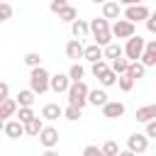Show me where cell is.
<instances>
[{
	"label": "cell",
	"mask_w": 156,
	"mask_h": 156,
	"mask_svg": "<svg viewBox=\"0 0 156 156\" xmlns=\"http://www.w3.org/2000/svg\"><path fill=\"white\" fill-rule=\"evenodd\" d=\"M146 29H149L151 34H156V15H149V17H146Z\"/></svg>",
	"instance_id": "cell-40"
},
{
	"label": "cell",
	"mask_w": 156,
	"mask_h": 156,
	"mask_svg": "<svg viewBox=\"0 0 156 156\" xmlns=\"http://www.w3.org/2000/svg\"><path fill=\"white\" fill-rule=\"evenodd\" d=\"M122 15V5L119 2H105L102 5V20H117Z\"/></svg>",
	"instance_id": "cell-15"
},
{
	"label": "cell",
	"mask_w": 156,
	"mask_h": 156,
	"mask_svg": "<svg viewBox=\"0 0 156 156\" xmlns=\"http://www.w3.org/2000/svg\"><path fill=\"white\" fill-rule=\"evenodd\" d=\"M102 58H110V61H115V58H122V46H119L117 41L107 44V46L102 49Z\"/></svg>",
	"instance_id": "cell-20"
},
{
	"label": "cell",
	"mask_w": 156,
	"mask_h": 156,
	"mask_svg": "<svg viewBox=\"0 0 156 156\" xmlns=\"http://www.w3.org/2000/svg\"><path fill=\"white\" fill-rule=\"evenodd\" d=\"M139 63H141L144 68L156 66V39H151V41L144 44V51H141V56H139Z\"/></svg>",
	"instance_id": "cell-8"
},
{
	"label": "cell",
	"mask_w": 156,
	"mask_h": 156,
	"mask_svg": "<svg viewBox=\"0 0 156 156\" xmlns=\"http://www.w3.org/2000/svg\"><path fill=\"white\" fill-rule=\"evenodd\" d=\"M88 102L95 105V107H102L107 102V93L102 88H95V90H88Z\"/></svg>",
	"instance_id": "cell-17"
},
{
	"label": "cell",
	"mask_w": 156,
	"mask_h": 156,
	"mask_svg": "<svg viewBox=\"0 0 156 156\" xmlns=\"http://www.w3.org/2000/svg\"><path fill=\"white\" fill-rule=\"evenodd\" d=\"M107 68H110V66H107L105 61H98V63H93V66H90V71H93V76H95V78H100Z\"/></svg>",
	"instance_id": "cell-34"
},
{
	"label": "cell",
	"mask_w": 156,
	"mask_h": 156,
	"mask_svg": "<svg viewBox=\"0 0 156 156\" xmlns=\"http://www.w3.org/2000/svg\"><path fill=\"white\" fill-rule=\"evenodd\" d=\"M66 5H68V2H66V0H54V2H51V5H49V10H51V12H56V15H58V12H61V10H63V7H66Z\"/></svg>",
	"instance_id": "cell-36"
},
{
	"label": "cell",
	"mask_w": 156,
	"mask_h": 156,
	"mask_svg": "<svg viewBox=\"0 0 156 156\" xmlns=\"http://www.w3.org/2000/svg\"><path fill=\"white\" fill-rule=\"evenodd\" d=\"M156 119V105H144L136 110V122L146 124V122H154Z\"/></svg>",
	"instance_id": "cell-13"
},
{
	"label": "cell",
	"mask_w": 156,
	"mask_h": 156,
	"mask_svg": "<svg viewBox=\"0 0 156 156\" xmlns=\"http://www.w3.org/2000/svg\"><path fill=\"white\" fill-rule=\"evenodd\" d=\"M83 156H102V151H100L98 146H93V144H90V146H85V149H83Z\"/></svg>",
	"instance_id": "cell-39"
},
{
	"label": "cell",
	"mask_w": 156,
	"mask_h": 156,
	"mask_svg": "<svg viewBox=\"0 0 156 156\" xmlns=\"http://www.w3.org/2000/svg\"><path fill=\"white\" fill-rule=\"evenodd\" d=\"M144 73H146V68H144L139 61H134V63H129V68H127V73H124V76H127V78H132V80L136 83L139 78H144Z\"/></svg>",
	"instance_id": "cell-21"
},
{
	"label": "cell",
	"mask_w": 156,
	"mask_h": 156,
	"mask_svg": "<svg viewBox=\"0 0 156 156\" xmlns=\"http://www.w3.org/2000/svg\"><path fill=\"white\" fill-rule=\"evenodd\" d=\"M68 85H71V80H68L66 73H56V76L49 78V90H54V93H66Z\"/></svg>",
	"instance_id": "cell-11"
},
{
	"label": "cell",
	"mask_w": 156,
	"mask_h": 156,
	"mask_svg": "<svg viewBox=\"0 0 156 156\" xmlns=\"http://www.w3.org/2000/svg\"><path fill=\"white\" fill-rule=\"evenodd\" d=\"M98 80H100V85H102V88H110V85H117V76H115V73H112L110 68H107V71H105V73H102V76H100Z\"/></svg>",
	"instance_id": "cell-31"
},
{
	"label": "cell",
	"mask_w": 156,
	"mask_h": 156,
	"mask_svg": "<svg viewBox=\"0 0 156 156\" xmlns=\"http://www.w3.org/2000/svg\"><path fill=\"white\" fill-rule=\"evenodd\" d=\"M15 115H17V117H15V119H17V122H20V124H22V127H24V124H27V122H29V119H34V117H37V115H34V110H32V107H20V110H17V112H15Z\"/></svg>",
	"instance_id": "cell-28"
},
{
	"label": "cell",
	"mask_w": 156,
	"mask_h": 156,
	"mask_svg": "<svg viewBox=\"0 0 156 156\" xmlns=\"http://www.w3.org/2000/svg\"><path fill=\"white\" fill-rule=\"evenodd\" d=\"M144 44H146V41H144L139 34L129 37V39H127V44L122 46V56H127V61H129V63L139 61V56H141V51H144Z\"/></svg>",
	"instance_id": "cell-4"
},
{
	"label": "cell",
	"mask_w": 156,
	"mask_h": 156,
	"mask_svg": "<svg viewBox=\"0 0 156 156\" xmlns=\"http://www.w3.org/2000/svg\"><path fill=\"white\" fill-rule=\"evenodd\" d=\"M7 98H10V85L5 80H0V102H5Z\"/></svg>",
	"instance_id": "cell-38"
},
{
	"label": "cell",
	"mask_w": 156,
	"mask_h": 156,
	"mask_svg": "<svg viewBox=\"0 0 156 156\" xmlns=\"http://www.w3.org/2000/svg\"><path fill=\"white\" fill-rule=\"evenodd\" d=\"M88 90H90V88H88L83 80H80V83H71L68 90H66V95H68V105L83 110V107L88 105Z\"/></svg>",
	"instance_id": "cell-3"
},
{
	"label": "cell",
	"mask_w": 156,
	"mask_h": 156,
	"mask_svg": "<svg viewBox=\"0 0 156 156\" xmlns=\"http://www.w3.org/2000/svg\"><path fill=\"white\" fill-rule=\"evenodd\" d=\"M71 32H73V37L80 41V37L88 34V22H85V20H76V22H71Z\"/></svg>",
	"instance_id": "cell-25"
},
{
	"label": "cell",
	"mask_w": 156,
	"mask_h": 156,
	"mask_svg": "<svg viewBox=\"0 0 156 156\" xmlns=\"http://www.w3.org/2000/svg\"><path fill=\"white\" fill-rule=\"evenodd\" d=\"M127 68H129V61L122 56V58H115L112 61V66H110V71L115 73V76H124L127 73Z\"/></svg>",
	"instance_id": "cell-27"
},
{
	"label": "cell",
	"mask_w": 156,
	"mask_h": 156,
	"mask_svg": "<svg viewBox=\"0 0 156 156\" xmlns=\"http://www.w3.org/2000/svg\"><path fill=\"white\" fill-rule=\"evenodd\" d=\"M66 76H68V80H71V83H80V80H83V76H85V68H83L80 63H73V66L68 68V73H66Z\"/></svg>",
	"instance_id": "cell-26"
},
{
	"label": "cell",
	"mask_w": 156,
	"mask_h": 156,
	"mask_svg": "<svg viewBox=\"0 0 156 156\" xmlns=\"http://www.w3.org/2000/svg\"><path fill=\"white\" fill-rule=\"evenodd\" d=\"M44 129V122H41V117H34V119H29L27 124H24V134H29V136H39V132Z\"/></svg>",
	"instance_id": "cell-23"
},
{
	"label": "cell",
	"mask_w": 156,
	"mask_h": 156,
	"mask_svg": "<svg viewBox=\"0 0 156 156\" xmlns=\"http://www.w3.org/2000/svg\"><path fill=\"white\" fill-rule=\"evenodd\" d=\"M15 102H17V107H32V102H34V93L27 88V90H20L17 93V98H15Z\"/></svg>",
	"instance_id": "cell-22"
},
{
	"label": "cell",
	"mask_w": 156,
	"mask_h": 156,
	"mask_svg": "<svg viewBox=\"0 0 156 156\" xmlns=\"http://www.w3.org/2000/svg\"><path fill=\"white\" fill-rule=\"evenodd\" d=\"M88 32L95 37V46H100V49H105L107 44H112V34H110V22L107 20H102V17L90 20Z\"/></svg>",
	"instance_id": "cell-1"
},
{
	"label": "cell",
	"mask_w": 156,
	"mask_h": 156,
	"mask_svg": "<svg viewBox=\"0 0 156 156\" xmlns=\"http://www.w3.org/2000/svg\"><path fill=\"white\" fill-rule=\"evenodd\" d=\"M117 156H134V154H129V151H119Z\"/></svg>",
	"instance_id": "cell-42"
},
{
	"label": "cell",
	"mask_w": 156,
	"mask_h": 156,
	"mask_svg": "<svg viewBox=\"0 0 156 156\" xmlns=\"http://www.w3.org/2000/svg\"><path fill=\"white\" fill-rule=\"evenodd\" d=\"M100 151H102V156H117V154H119V144L110 139V141H105V144L100 146Z\"/></svg>",
	"instance_id": "cell-29"
},
{
	"label": "cell",
	"mask_w": 156,
	"mask_h": 156,
	"mask_svg": "<svg viewBox=\"0 0 156 156\" xmlns=\"http://www.w3.org/2000/svg\"><path fill=\"white\" fill-rule=\"evenodd\" d=\"M2 132L10 136V139H20L22 134H24V127L17 122V119H10V122H5V127H2Z\"/></svg>",
	"instance_id": "cell-14"
},
{
	"label": "cell",
	"mask_w": 156,
	"mask_h": 156,
	"mask_svg": "<svg viewBox=\"0 0 156 156\" xmlns=\"http://www.w3.org/2000/svg\"><path fill=\"white\" fill-rule=\"evenodd\" d=\"M124 102H119V100H107L105 105H102V117H107V119H117V117H122L124 115Z\"/></svg>",
	"instance_id": "cell-9"
},
{
	"label": "cell",
	"mask_w": 156,
	"mask_h": 156,
	"mask_svg": "<svg viewBox=\"0 0 156 156\" xmlns=\"http://www.w3.org/2000/svg\"><path fill=\"white\" fill-rule=\"evenodd\" d=\"M149 149V139L144 136V134H139V132H134V134H129V139H127V151L129 154H144Z\"/></svg>",
	"instance_id": "cell-7"
},
{
	"label": "cell",
	"mask_w": 156,
	"mask_h": 156,
	"mask_svg": "<svg viewBox=\"0 0 156 156\" xmlns=\"http://www.w3.org/2000/svg\"><path fill=\"white\" fill-rule=\"evenodd\" d=\"M66 56L68 58H83V44L78 39H71L66 44Z\"/></svg>",
	"instance_id": "cell-19"
},
{
	"label": "cell",
	"mask_w": 156,
	"mask_h": 156,
	"mask_svg": "<svg viewBox=\"0 0 156 156\" xmlns=\"http://www.w3.org/2000/svg\"><path fill=\"white\" fill-rule=\"evenodd\" d=\"M149 15H151V12H149L146 5H129V7L124 10V20L132 22V24H136V22H146Z\"/></svg>",
	"instance_id": "cell-6"
},
{
	"label": "cell",
	"mask_w": 156,
	"mask_h": 156,
	"mask_svg": "<svg viewBox=\"0 0 156 156\" xmlns=\"http://www.w3.org/2000/svg\"><path fill=\"white\" fill-rule=\"evenodd\" d=\"M146 139H156V119L154 122H146Z\"/></svg>",
	"instance_id": "cell-37"
},
{
	"label": "cell",
	"mask_w": 156,
	"mask_h": 156,
	"mask_svg": "<svg viewBox=\"0 0 156 156\" xmlns=\"http://www.w3.org/2000/svg\"><path fill=\"white\" fill-rule=\"evenodd\" d=\"M24 63H27L29 68H39V66H41V56H39L37 51H27V54H24Z\"/></svg>",
	"instance_id": "cell-30"
},
{
	"label": "cell",
	"mask_w": 156,
	"mask_h": 156,
	"mask_svg": "<svg viewBox=\"0 0 156 156\" xmlns=\"http://www.w3.org/2000/svg\"><path fill=\"white\" fill-rule=\"evenodd\" d=\"M49 78H51V73H49L44 66L32 68V71H29V90H32L34 95H44V93L49 90Z\"/></svg>",
	"instance_id": "cell-2"
},
{
	"label": "cell",
	"mask_w": 156,
	"mask_h": 156,
	"mask_svg": "<svg viewBox=\"0 0 156 156\" xmlns=\"http://www.w3.org/2000/svg\"><path fill=\"white\" fill-rule=\"evenodd\" d=\"M41 156H58V151H54V149H46Z\"/></svg>",
	"instance_id": "cell-41"
},
{
	"label": "cell",
	"mask_w": 156,
	"mask_h": 156,
	"mask_svg": "<svg viewBox=\"0 0 156 156\" xmlns=\"http://www.w3.org/2000/svg\"><path fill=\"white\" fill-rule=\"evenodd\" d=\"M12 17V5H7V2H0V22H7Z\"/></svg>",
	"instance_id": "cell-35"
},
{
	"label": "cell",
	"mask_w": 156,
	"mask_h": 156,
	"mask_svg": "<svg viewBox=\"0 0 156 156\" xmlns=\"http://www.w3.org/2000/svg\"><path fill=\"white\" fill-rule=\"evenodd\" d=\"M39 141H41V146H44V149H54V146L58 144V129H56V127H46V124H44V129L39 132Z\"/></svg>",
	"instance_id": "cell-10"
},
{
	"label": "cell",
	"mask_w": 156,
	"mask_h": 156,
	"mask_svg": "<svg viewBox=\"0 0 156 156\" xmlns=\"http://www.w3.org/2000/svg\"><path fill=\"white\" fill-rule=\"evenodd\" d=\"M63 115V110L56 105V102H46L44 107H41V119H46V122H54V119H58Z\"/></svg>",
	"instance_id": "cell-12"
},
{
	"label": "cell",
	"mask_w": 156,
	"mask_h": 156,
	"mask_svg": "<svg viewBox=\"0 0 156 156\" xmlns=\"http://www.w3.org/2000/svg\"><path fill=\"white\" fill-rule=\"evenodd\" d=\"M15 112H17V102L12 98H7L5 102H0V122H5L7 117H15Z\"/></svg>",
	"instance_id": "cell-18"
},
{
	"label": "cell",
	"mask_w": 156,
	"mask_h": 156,
	"mask_svg": "<svg viewBox=\"0 0 156 156\" xmlns=\"http://www.w3.org/2000/svg\"><path fill=\"white\" fill-rule=\"evenodd\" d=\"M58 20H61V22H68V24H71V22H76V20H78V10H76L73 5H66V7H63V10L58 12Z\"/></svg>",
	"instance_id": "cell-24"
},
{
	"label": "cell",
	"mask_w": 156,
	"mask_h": 156,
	"mask_svg": "<svg viewBox=\"0 0 156 156\" xmlns=\"http://www.w3.org/2000/svg\"><path fill=\"white\" fill-rule=\"evenodd\" d=\"M80 115H83V110H78V107H71V105H68V107L63 110V115H61V117H66L68 122H76V119H80Z\"/></svg>",
	"instance_id": "cell-32"
},
{
	"label": "cell",
	"mask_w": 156,
	"mask_h": 156,
	"mask_svg": "<svg viewBox=\"0 0 156 156\" xmlns=\"http://www.w3.org/2000/svg\"><path fill=\"white\" fill-rule=\"evenodd\" d=\"M83 58H85V61H90V63H98V61H102V49H100V46H95V44L83 46Z\"/></svg>",
	"instance_id": "cell-16"
},
{
	"label": "cell",
	"mask_w": 156,
	"mask_h": 156,
	"mask_svg": "<svg viewBox=\"0 0 156 156\" xmlns=\"http://www.w3.org/2000/svg\"><path fill=\"white\" fill-rule=\"evenodd\" d=\"M117 85H119V90L129 93V90L134 88V80H132V78H127V76H117Z\"/></svg>",
	"instance_id": "cell-33"
},
{
	"label": "cell",
	"mask_w": 156,
	"mask_h": 156,
	"mask_svg": "<svg viewBox=\"0 0 156 156\" xmlns=\"http://www.w3.org/2000/svg\"><path fill=\"white\" fill-rule=\"evenodd\" d=\"M2 127H5V122H0V132H2Z\"/></svg>",
	"instance_id": "cell-43"
},
{
	"label": "cell",
	"mask_w": 156,
	"mask_h": 156,
	"mask_svg": "<svg viewBox=\"0 0 156 156\" xmlns=\"http://www.w3.org/2000/svg\"><path fill=\"white\" fill-rule=\"evenodd\" d=\"M110 34L117 37V39H129V37L136 34V24H132V22H127V20H117V22L110 27Z\"/></svg>",
	"instance_id": "cell-5"
}]
</instances>
